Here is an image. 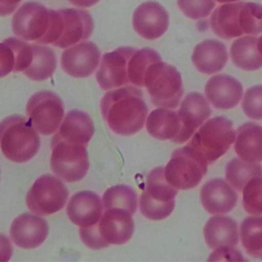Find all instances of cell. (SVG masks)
I'll return each instance as SVG.
<instances>
[{"label": "cell", "mask_w": 262, "mask_h": 262, "mask_svg": "<svg viewBox=\"0 0 262 262\" xmlns=\"http://www.w3.org/2000/svg\"><path fill=\"white\" fill-rule=\"evenodd\" d=\"M68 197V189L60 179L52 174H43L29 191L27 205L34 214L48 216L62 210Z\"/></svg>", "instance_id": "10"}, {"label": "cell", "mask_w": 262, "mask_h": 262, "mask_svg": "<svg viewBox=\"0 0 262 262\" xmlns=\"http://www.w3.org/2000/svg\"><path fill=\"white\" fill-rule=\"evenodd\" d=\"M51 145L50 164L56 176L68 183L85 177L90 168L87 145L71 143L55 136Z\"/></svg>", "instance_id": "8"}, {"label": "cell", "mask_w": 262, "mask_h": 262, "mask_svg": "<svg viewBox=\"0 0 262 262\" xmlns=\"http://www.w3.org/2000/svg\"><path fill=\"white\" fill-rule=\"evenodd\" d=\"M178 190L166 180L164 167L151 170L147 176L145 189L139 199L141 213L150 220L167 219L174 211Z\"/></svg>", "instance_id": "5"}, {"label": "cell", "mask_w": 262, "mask_h": 262, "mask_svg": "<svg viewBox=\"0 0 262 262\" xmlns=\"http://www.w3.org/2000/svg\"><path fill=\"white\" fill-rule=\"evenodd\" d=\"M242 246L248 254L262 260V216H251L241 224Z\"/></svg>", "instance_id": "31"}, {"label": "cell", "mask_w": 262, "mask_h": 262, "mask_svg": "<svg viewBox=\"0 0 262 262\" xmlns=\"http://www.w3.org/2000/svg\"><path fill=\"white\" fill-rule=\"evenodd\" d=\"M70 3L79 7H91L97 4L100 0H70Z\"/></svg>", "instance_id": "40"}, {"label": "cell", "mask_w": 262, "mask_h": 262, "mask_svg": "<svg viewBox=\"0 0 262 262\" xmlns=\"http://www.w3.org/2000/svg\"><path fill=\"white\" fill-rule=\"evenodd\" d=\"M104 208H123L134 214L137 211V194L131 187L119 185L108 188L102 197Z\"/></svg>", "instance_id": "33"}, {"label": "cell", "mask_w": 262, "mask_h": 262, "mask_svg": "<svg viewBox=\"0 0 262 262\" xmlns=\"http://www.w3.org/2000/svg\"><path fill=\"white\" fill-rule=\"evenodd\" d=\"M235 138L232 122L224 116H219L203 124L188 145L202 155L210 165L228 151Z\"/></svg>", "instance_id": "6"}, {"label": "cell", "mask_w": 262, "mask_h": 262, "mask_svg": "<svg viewBox=\"0 0 262 262\" xmlns=\"http://www.w3.org/2000/svg\"><path fill=\"white\" fill-rule=\"evenodd\" d=\"M162 61L160 55L151 48L137 50L128 62V77L130 83L143 87L145 73L151 64Z\"/></svg>", "instance_id": "32"}, {"label": "cell", "mask_w": 262, "mask_h": 262, "mask_svg": "<svg viewBox=\"0 0 262 262\" xmlns=\"http://www.w3.org/2000/svg\"><path fill=\"white\" fill-rule=\"evenodd\" d=\"M33 58L32 46L14 37L5 39L0 44V76L10 73H24L31 65Z\"/></svg>", "instance_id": "21"}, {"label": "cell", "mask_w": 262, "mask_h": 262, "mask_svg": "<svg viewBox=\"0 0 262 262\" xmlns=\"http://www.w3.org/2000/svg\"><path fill=\"white\" fill-rule=\"evenodd\" d=\"M179 115L183 125L179 144H182L191 139L196 130L211 116V110L205 98L201 93L194 92L185 96Z\"/></svg>", "instance_id": "19"}, {"label": "cell", "mask_w": 262, "mask_h": 262, "mask_svg": "<svg viewBox=\"0 0 262 262\" xmlns=\"http://www.w3.org/2000/svg\"><path fill=\"white\" fill-rule=\"evenodd\" d=\"M100 56V50L94 42H79L62 53L61 66L72 77L87 78L96 71Z\"/></svg>", "instance_id": "13"}, {"label": "cell", "mask_w": 262, "mask_h": 262, "mask_svg": "<svg viewBox=\"0 0 262 262\" xmlns=\"http://www.w3.org/2000/svg\"><path fill=\"white\" fill-rule=\"evenodd\" d=\"M182 128L179 113L168 108L153 110L146 121L147 131L150 136L159 140H171L179 144Z\"/></svg>", "instance_id": "24"}, {"label": "cell", "mask_w": 262, "mask_h": 262, "mask_svg": "<svg viewBox=\"0 0 262 262\" xmlns=\"http://www.w3.org/2000/svg\"><path fill=\"white\" fill-rule=\"evenodd\" d=\"M94 133V123L90 115L81 110H73L67 113L54 136L71 143L87 145Z\"/></svg>", "instance_id": "23"}, {"label": "cell", "mask_w": 262, "mask_h": 262, "mask_svg": "<svg viewBox=\"0 0 262 262\" xmlns=\"http://www.w3.org/2000/svg\"><path fill=\"white\" fill-rule=\"evenodd\" d=\"M137 49L119 47L102 56L96 79L103 90H113L130 83L128 62Z\"/></svg>", "instance_id": "12"}, {"label": "cell", "mask_w": 262, "mask_h": 262, "mask_svg": "<svg viewBox=\"0 0 262 262\" xmlns=\"http://www.w3.org/2000/svg\"><path fill=\"white\" fill-rule=\"evenodd\" d=\"M177 4L187 17L194 20L209 16L215 7L214 0H178Z\"/></svg>", "instance_id": "36"}, {"label": "cell", "mask_w": 262, "mask_h": 262, "mask_svg": "<svg viewBox=\"0 0 262 262\" xmlns=\"http://www.w3.org/2000/svg\"><path fill=\"white\" fill-rule=\"evenodd\" d=\"M206 159L187 145L176 150L165 168L170 185L177 189L189 190L199 185L208 171Z\"/></svg>", "instance_id": "7"}, {"label": "cell", "mask_w": 262, "mask_h": 262, "mask_svg": "<svg viewBox=\"0 0 262 262\" xmlns=\"http://www.w3.org/2000/svg\"><path fill=\"white\" fill-rule=\"evenodd\" d=\"M240 25L244 34L257 36L262 33V5L245 3L240 12Z\"/></svg>", "instance_id": "34"}, {"label": "cell", "mask_w": 262, "mask_h": 262, "mask_svg": "<svg viewBox=\"0 0 262 262\" xmlns=\"http://www.w3.org/2000/svg\"><path fill=\"white\" fill-rule=\"evenodd\" d=\"M244 113L249 119H262V85H254L247 90L242 102Z\"/></svg>", "instance_id": "37"}, {"label": "cell", "mask_w": 262, "mask_h": 262, "mask_svg": "<svg viewBox=\"0 0 262 262\" xmlns=\"http://www.w3.org/2000/svg\"><path fill=\"white\" fill-rule=\"evenodd\" d=\"M255 36H242L231 44L230 54L235 67L246 71H255L262 67V56L257 50Z\"/></svg>", "instance_id": "28"}, {"label": "cell", "mask_w": 262, "mask_h": 262, "mask_svg": "<svg viewBox=\"0 0 262 262\" xmlns=\"http://www.w3.org/2000/svg\"><path fill=\"white\" fill-rule=\"evenodd\" d=\"M257 50L262 56V36H260L257 39Z\"/></svg>", "instance_id": "41"}, {"label": "cell", "mask_w": 262, "mask_h": 262, "mask_svg": "<svg viewBox=\"0 0 262 262\" xmlns=\"http://www.w3.org/2000/svg\"><path fill=\"white\" fill-rule=\"evenodd\" d=\"M245 2L225 4L217 7L211 15L210 25L214 34L225 40L244 34L240 25V12Z\"/></svg>", "instance_id": "25"}, {"label": "cell", "mask_w": 262, "mask_h": 262, "mask_svg": "<svg viewBox=\"0 0 262 262\" xmlns=\"http://www.w3.org/2000/svg\"><path fill=\"white\" fill-rule=\"evenodd\" d=\"M219 4H230V3L237 2L238 0H215Z\"/></svg>", "instance_id": "42"}, {"label": "cell", "mask_w": 262, "mask_h": 262, "mask_svg": "<svg viewBox=\"0 0 262 262\" xmlns=\"http://www.w3.org/2000/svg\"><path fill=\"white\" fill-rule=\"evenodd\" d=\"M1 149L5 157L25 163L36 156L41 142L38 131L24 116L13 115L1 122Z\"/></svg>", "instance_id": "3"}, {"label": "cell", "mask_w": 262, "mask_h": 262, "mask_svg": "<svg viewBox=\"0 0 262 262\" xmlns=\"http://www.w3.org/2000/svg\"><path fill=\"white\" fill-rule=\"evenodd\" d=\"M227 48L223 42L216 39H206L193 50L191 61L198 71L212 75L222 71L228 62Z\"/></svg>", "instance_id": "22"}, {"label": "cell", "mask_w": 262, "mask_h": 262, "mask_svg": "<svg viewBox=\"0 0 262 262\" xmlns=\"http://www.w3.org/2000/svg\"><path fill=\"white\" fill-rule=\"evenodd\" d=\"M100 108L112 131L126 136L142 129L148 112L143 93L131 85L108 92L101 101Z\"/></svg>", "instance_id": "1"}, {"label": "cell", "mask_w": 262, "mask_h": 262, "mask_svg": "<svg viewBox=\"0 0 262 262\" xmlns=\"http://www.w3.org/2000/svg\"><path fill=\"white\" fill-rule=\"evenodd\" d=\"M144 86L148 90L153 105L159 108H177L184 95L180 73L176 67L162 61L148 67Z\"/></svg>", "instance_id": "4"}, {"label": "cell", "mask_w": 262, "mask_h": 262, "mask_svg": "<svg viewBox=\"0 0 262 262\" xmlns=\"http://www.w3.org/2000/svg\"><path fill=\"white\" fill-rule=\"evenodd\" d=\"M64 104L56 93L40 91L29 99L27 113L29 120L43 136L56 133L64 117Z\"/></svg>", "instance_id": "11"}, {"label": "cell", "mask_w": 262, "mask_h": 262, "mask_svg": "<svg viewBox=\"0 0 262 262\" xmlns=\"http://www.w3.org/2000/svg\"><path fill=\"white\" fill-rule=\"evenodd\" d=\"M208 260H244L242 253L232 247H222L217 248L210 255Z\"/></svg>", "instance_id": "38"}, {"label": "cell", "mask_w": 262, "mask_h": 262, "mask_svg": "<svg viewBox=\"0 0 262 262\" xmlns=\"http://www.w3.org/2000/svg\"><path fill=\"white\" fill-rule=\"evenodd\" d=\"M205 93L214 108L228 110L238 105L243 96V86L235 78L220 74L212 76L207 82Z\"/></svg>", "instance_id": "17"}, {"label": "cell", "mask_w": 262, "mask_h": 262, "mask_svg": "<svg viewBox=\"0 0 262 262\" xmlns=\"http://www.w3.org/2000/svg\"><path fill=\"white\" fill-rule=\"evenodd\" d=\"M52 10L39 3L24 4L12 20V28L16 36L23 40L46 45L51 30Z\"/></svg>", "instance_id": "9"}, {"label": "cell", "mask_w": 262, "mask_h": 262, "mask_svg": "<svg viewBox=\"0 0 262 262\" xmlns=\"http://www.w3.org/2000/svg\"><path fill=\"white\" fill-rule=\"evenodd\" d=\"M225 177L231 187L241 192L251 179L262 177V165L258 162L234 159L227 165Z\"/></svg>", "instance_id": "30"}, {"label": "cell", "mask_w": 262, "mask_h": 262, "mask_svg": "<svg viewBox=\"0 0 262 262\" xmlns=\"http://www.w3.org/2000/svg\"><path fill=\"white\" fill-rule=\"evenodd\" d=\"M103 202L99 194L91 191H82L72 196L67 208V215L78 226L96 225L103 214Z\"/></svg>", "instance_id": "18"}, {"label": "cell", "mask_w": 262, "mask_h": 262, "mask_svg": "<svg viewBox=\"0 0 262 262\" xmlns=\"http://www.w3.org/2000/svg\"><path fill=\"white\" fill-rule=\"evenodd\" d=\"M59 11L62 16V35L53 44L54 47L67 49L91 36L94 22L88 12L77 9H63Z\"/></svg>", "instance_id": "15"}, {"label": "cell", "mask_w": 262, "mask_h": 262, "mask_svg": "<svg viewBox=\"0 0 262 262\" xmlns=\"http://www.w3.org/2000/svg\"><path fill=\"white\" fill-rule=\"evenodd\" d=\"M234 150L242 160L262 162V127L254 122L241 125L236 133Z\"/></svg>", "instance_id": "27"}, {"label": "cell", "mask_w": 262, "mask_h": 262, "mask_svg": "<svg viewBox=\"0 0 262 262\" xmlns=\"http://www.w3.org/2000/svg\"><path fill=\"white\" fill-rule=\"evenodd\" d=\"M22 0H0V14L2 16H10L17 8Z\"/></svg>", "instance_id": "39"}, {"label": "cell", "mask_w": 262, "mask_h": 262, "mask_svg": "<svg viewBox=\"0 0 262 262\" xmlns=\"http://www.w3.org/2000/svg\"><path fill=\"white\" fill-rule=\"evenodd\" d=\"M49 234V225L37 214L24 213L16 217L10 228V236L15 245L24 249L40 246Z\"/></svg>", "instance_id": "16"}, {"label": "cell", "mask_w": 262, "mask_h": 262, "mask_svg": "<svg viewBox=\"0 0 262 262\" xmlns=\"http://www.w3.org/2000/svg\"><path fill=\"white\" fill-rule=\"evenodd\" d=\"M135 31L148 40L159 39L169 26L168 12L159 3L148 1L141 4L133 14Z\"/></svg>", "instance_id": "14"}, {"label": "cell", "mask_w": 262, "mask_h": 262, "mask_svg": "<svg viewBox=\"0 0 262 262\" xmlns=\"http://www.w3.org/2000/svg\"><path fill=\"white\" fill-rule=\"evenodd\" d=\"M237 193L232 187L222 179L208 181L201 189V202L210 214L230 212L237 205Z\"/></svg>", "instance_id": "20"}, {"label": "cell", "mask_w": 262, "mask_h": 262, "mask_svg": "<svg viewBox=\"0 0 262 262\" xmlns=\"http://www.w3.org/2000/svg\"><path fill=\"white\" fill-rule=\"evenodd\" d=\"M242 204L247 212L254 215L262 214V177L251 179L243 189Z\"/></svg>", "instance_id": "35"}, {"label": "cell", "mask_w": 262, "mask_h": 262, "mask_svg": "<svg viewBox=\"0 0 262 262\" xmlns=\"http://www.w3.org/2000/svg\"><path fill=\"white\" fill-rule=\"evenodd\" d=\"M33 58L31 65L24 72L29 79L36 82L47 80L53 76L57 67L56 53L49 47L33 45Z\"/></svg>", "instance_id": "29"}, {"label": "cell", "mask_w": 262, "mask_h": 262, "mask_svg": "<svg viewBox=\"0 0 262 262\" xmlns=\"http://www.w3.org/2000/svg\"><path fill=\"white\" fill-rule=\"evenodd\" d=\"M204 237L208 246L212 249L233 247L238 244L237 224L226 216L211 217L204 227Z\"/></svg>", "instance_id": "26"}, {"label": "cell", "mask_w": 262, "mask_h": 262, "mask_svg": "<svg viewBox=\"0 0 262 262\" xmlns=\"http://www.w3.org/2000/svg\"><path fill=\"white\" fill-rule=\"evenodd\" d=\"M133 216L129 211L123 208L106 209L97 224L80 228L81 239L93 250L108 248L110 245H124L134 233Z\"/></svg>", "instance_id": "2"}]
</instances>
